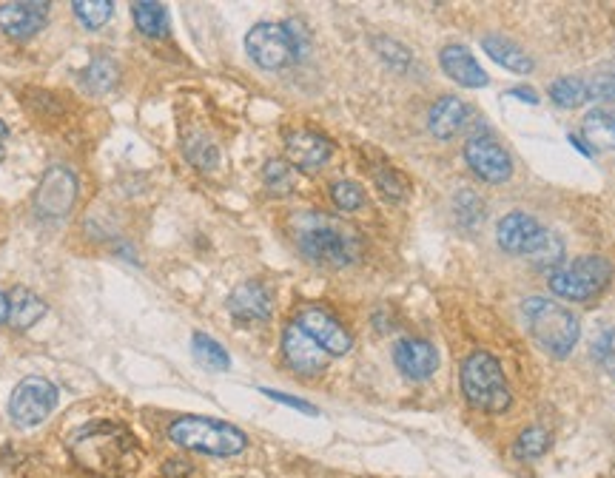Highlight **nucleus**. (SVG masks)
I'll return each mask as SVG.
<instances>
[{"label":"nucleus","mask_w":615,"mask_h":478,"mask_svg":"<svg viewBox=\"0 0 615 478\" xmlns=\"http://www.w3.org/2000/svg\"><path fill=\"white\" fill-rule=\"evenodd\" d=\"M299 254L322 268H345L354 265L362 254V239L345 222L334 220L319 211L297 214L291 222Z\"/></svg>","instance_id":"obj_1"},{"label":"nucleus","mask_w":615,"mask_h":478,"mask_svg":"<svg viewBox=\"0 0 615 478\" xmlns=\"http://www.w3.org/2000/svg\"><path fill=\"white\" fill-rule=\"evenodd\" d=\"M69 450L77 464L94 476H123L137 464L134 436L117 422H94L83 427L72 439Z\"/></svg>","instance_id":"obj_2"},{"label":"nucleus","mask_w":615,"mask_h":478,"mask_svg":"<svg viewBox=\"0 0 615 478\" xmlns=\"http://www.w3.org/2000/svg\"><path fill=\"white\" fill-rule=\"evenodd\" d=\"M168 439L194 453L205 456H237L248 447V436L240 427L203 416H183L168 424Z\"/></svg>","instance_id":"obj_3"},{"label":"nucleus","mask_w":615,"mask_h":478,"mask_svg":"<svg viewBox=\"0 0 615 478\" xmlns=\"http://www.w3.org/2000/svg\"><path fill=\"white\" fill-rule=\"evenodd\" d=\"M524 322L527 331L541 348L553 356H567L578 342V319L559 302H550L544 296H533L524 302Z\"/></svg>","instance_id":"obj_4"},{"label":"nucleus","mask_w":615,"mask_h":478,"mask_svg":"<svg viewBox=\"0 0 615 478\" xmlns=\"http://www.w3.org/2000/svg\"><path fill=\"white\" fill-rule=\"evenodd\" d=\"M462 390H465L467 402L482 413H504L513 399L510 387L504 382L502 365L485 350H476L465 359Z\"/></svg>","instance_id":"obj_5"},{"label":"nucleus","mask_w":615,"mask_h":478,"mask_svg":"<svg viewBox=\"0 0 615 478\" xmlns=\"http://www.w3.org/2000/svg\"><path fill=\"white\" fill-rule=\"evenodd\" d=\"M613 279V265L604 257H581L550 274V291L567 302H587Z\"/></svg>","instance_id":"obj_6"},{"label":"nucleus","mask_w":615,"mask_h":478,"mask_svg":"<svg viewBox=\"0 0 615 478\" xmlns=\"http://www.w3.org/2000/svg\"><path fill=\"white\" fill-rule=\"evenodd\" d=\"M57 405V387L43 379V376H26L18 387L12 390L9 399V416L18 427H35V424L46 422L49 413Z\"/></svg>","instance_id":"obj_7"},{"label":"nucleus","mask_w":615,"mask_h":478,"mask_svg":"<svg viewBox=\"0 0 615 478\" xmlns=\"http://www.w3.org/2000/svg\"><path fill=\"white\" fill-rule=\"evenodd\" d=\"M245 52L260 69L268 72H277L294 60V46L285 23H257L245 35Z\"/></svg>","instance_id":"obj_8"},{"label":"nucleus","mask_w":615,"mask_h":478,"mask_svg":"<svg viewBox=\"0 0 615 478\" xmlns=\"http://www.w3.org/2000/svg\"><path fill=\"white\" fill-rule=\"evenodd\" d=\"M77 200V177L72 168L52 166L43 180H40L38 191H35V211L43 220H63L72 205Z\"/></svg>","instance_id":"obj_9"},{"label":"nucleus","mask_w":615,"mask_h":478,"mask_svg":"<svg viewBox=\"0 0 615 478\" xmlns=\"http://www.w3.org/2000/svg\"><path fill=\"white\" fill-rule=\"evenodd\" d=\"M465 160L470 171L485 180V183H504L513 174V160L504 151L499 140H493L490 134H473L465 146Z\"/></svg>","instance_id":"obj_10"},{"label":"nucleus","mask_w":615,"mask_h":478,"mask_svg":"<svg viewBox=\"0 0 615 478\" xmlns=\"http://www.w3.org/2000/svg\"><path fill=\"white\" fill-rule=\"evenodd\" d=\"M297 325L308 333L328 356H345V353L351 350V345H354V339H351V333L345 331V325L336 319L334 313H328L325 308H319V305L302 308V311L297 313Z\"/></svg>","instance_id":"obj_11"},{"label":"nucleus","mask_w":615,"mask_h":478,"mask_svg":"<svg viewBox=\"0 0 615 478\" xmlns=\"http://www.w3.org/2000/svg\"><path fill=\"white\" fill-rule=\"evenodd\" d=\"M282 353H285V362L291 365V370H297L299 376H319L328 365V353L319 348L297 322L282 331Z\"/></svg>","instance_id":"obj_12"},{"label":"nucleus","mask_w":615,"mask_h":478,"mask_svg":"<svg viewBox=\"0 0 615 478\" xmlns=\"http://www.w3.org/2000/svg\"><path fill=\"white\" fill-rule=\"evenodd\" d=\"M393 362L402 376H408L410 382H425L439 368V353L430 345L428 339H399L393 345Z\"/></svg>","instance_id":"obj_13"},{"label":"nucleus","mask_w":615,"mask_h":478,"mask_svg":"<svg viewBox=\"0 0 615 478\" xmlns=\"http://www.w3.org/2000/svg\"><path fill=\"white\" fill-rule=\"evenodd\" d=\"M285 151H288L291 166L302 168V171H314V168L325 166L331 160L334 146H331V140H325L317 131L299 129L285 137Z\"/></svg>","instance_id":"obj_14"},{"label":"nucleus","mask_w":615,"mask_h":478,"mask_svg":"<svg viewBox=\"0 0 615 478\" xmlns=\"http://www.w3.org/2000/svg\"><path fill=\"white\" fill-rule=\"evenodd\" d=\"M49 3H3L0 6V29L15 40H29L46 26Z\"/></svg>","instance_id":"obj_15"},{"label":"nucleus","mask_w":615,"mask_h":478,"mask_svg":"<svg viewBox=\"0 0 615 478\" xmlns=\"http://www.w3.org/2000/svg\"><path fill=\"white\" fill-rule=\"evenodd\" d=\"M274 308V296L262 282H243L228 296V311L240 322H265Z\"/></svg>","instance_id":"obj_16"},{"label":"nucleus","mask_w":615,"mask_h":478,"mask_svg":"<svg viewBox=\"0 0 615 478\" xmlns=\"http://www.w3.org/2000/svg\"><path fill=\"white\" fill-rule=\"evenodd\" d=\"M539 231L541 225L536 222V217L522 214V211H513V214H507V217L499 222L496 237H499L502 251L513 254V257H522V254L527 257V251H530L533 239L539 237Z\"/></svg>","instance_id":"obj_17"},{"label":"nucleus","mask_w":615,"mask_h":478,"mask_svg":"<svg viewBox=\"0 0 615 478\" xmlns=\"http://www.w3.org/2000/svg\"><path fill=\"white\" fill-rule=\"evenodd\" d=\"M439 63H442V69H445L450 80H456L459 86H467V89H482V86H487L485 69L476 63V57L470 55V49L459 46V43L445 46L442 55H439Z\"/></svg>","instance_id":"obj_18"},{"label":"nucleus","mask_w":615,"mask_h":478,"mask_svg":"<svg viewBox=\"0 0 615 478\" xmlns=\"http://www.w3.org/2000/svg\"><path fill=\"white\" fill-rule=\"evenodd\" d=\"M467 117H470L467 103H462L459 97H442L430 106L428 129L433 137L450 140V137H456L459 131L465 129Z\"/></svg>","instance_id":"obj_19"},{"label":"nucleus","mask_w":615,"mask_h":478,"mask_svg":"<svg viewBox=\"0 0 615 478\" xmlns=\"http://www.w3.org/2000/svg\"><path fill=\"white\" fill-rule=\"evenodd\" d=\"M482 49L487 52V57H493L499 66L510 69V72L516 74L533 72V60H530V55L524 52L522 46H516L513 40H507V37L487 35L485 40H482Z\"/></svg>","instance_id":"obj_20"},{"label":"nucleus","mask_w":615,"mask_h":478,"mask_svg":"<svg viewBox=\"0 0 615 478\" xmlns=\"http://www.w3.org/2000/svg\"><path fill=\"white\" fill-rule=\"evenodd\" d=\"M43 313H46V305H43V299H38L32 291L18 288L15 294L9 296V322H12L18 331L35 328L40 319H43Z\"/></svg>","instance_id":"obj_21"},{"label":"nucleus","mask_w":615,"mask_h":478,"mask_svg":"<svg viewBox=\"0 0 615 478\" xmlns=\"http://www.w3.org/2000/svg\"><path fill=\"white\" fill-rule=\"evenodd\" d=\"M581 134L601 151H615V111L596 109L581 120Z\"/></svg>","instance_id":"obj_22"},{"label":"nucleus","mask_w":615,"mask_h":478,"mask_svg":"<svg viewBox=\"0 0 615 478\" xmlns=\"http://www.w3.org/2000/svg\"><path fill=\"white\" fill-rule=\"evenodd\" d=\"M80 80H83V89H86V92L109 94L114 86H117V80H120V69H117V63H114L112 57L97 55L92 57V63L83 69Z\"/></svg>","instance_id":"obj_23"},{"label":"nucleus","mask_w":615,"mask_h":478,"mask_svg":"<svg viewBox=\"0 0 615 478\" xmlns=\"http://www.w3.org/2000/svg\"><path fill=\"white\" fill-rule=\"evenodd\" d=\"M131 15L137 29L146 37H166L168 35V12L166 6L151 3V0H137L131 3Z\"/></svg>","instance_id":"obj_24"},{"label":"nucleus","mask_w":615,"mask_h":478,"mask_svg":"<svg viewBox=\"0 0 615 478\" xmlns=\"http://www.w3.org/2000/svg\"><path fill=\"white\" fill-rule=\"evenodd\" d=\"M527 259L536 268H559V262L564 259V242L559 239V234L541 228L539 237L533 239V245L527 251Z\"/></svg>","instance_id":"obj_25"},{"label":"nucleus","mask_w":615,"mask_h":478,"mask_svg":"<svg viewBox=\"0 0 615 478\" xmlns=\"http://www.w3.org/2000/svg\"><path fill=\"white\" fill-rule=\"evenodd\" d=\"M191 348H194V359L203 365L205 370H228L231 368V359L220 342H214L211 336L205 333H194L191 336Z\"/></svg>","instance_id":"obj_26"},{"label":"nucleus","mask_w":615,"mask_h":478,"mask_svg":"<svg viewBox=\"0 0 615 478\" xmlns=\"http://www.w3.org/2000/svg\"><path fill=\"white\" fill-rule=\"evenodd\" d=\"M262 180H265L271 194L285 197V194H291L294 185H297V171H294L291 163H285V160H268L265 168H262Z\"/></svg>","instance_id":"obj_27"},{"label":"nucleus","mask_w":615,"mask_h":478,"mask_svg":"<svg viewBox=\"0 0 615 478\" xmlns=\"http://www.w3.org/2000/svg\"><path fill=\"white\" fill-rule=\"evenodd\" d=\"M183 151H186L188 163L194 168H200V171L217 168V160H220L217 146H214L205 134H188L186 143H183Z\"/></svg>","instance_id":"obj_28"},{"label":"nucleus","mask_w":615,"mask_h":478,"mask_svg":"<svg viewBox=\"0 0 615 478\" xmlns=\"http://www.w3.org/2000/svg\"><path fill=\"white\" fill-rule=\"evenodd\" d=\"M550 447V433L544 427H527L519 433V439L513 442V456L519 461H533L547 453Z\"/></svg>","instance_id":"obj_29"},{"label":"nucleus","mask_w":615,"mask_h":478,"mask_svg":"<svg viewBox=\"0 0 615 478\" xmlns=\"http://www.w3.org/2000/svg\"><path fill=\"white\" fill-rule=\"evenodd\" d=\"M550 97L561 109H576L581 103H587V83L578 77H559L550 86Z\"/></svg>","instance_id":"obj_30"},{"label":"nucleus","mask_w":615,"mask_h":478,"mask_svg":"<svg viewBox=\"0 0 615 478\" xmlns=\"http://www.w3.org/2000/svg\"><path fill=\"white\" fill-rule=\"evenodd\" d=\"M77 20L86 26V29H100L112 20L114 6L109 0H75L72 3Z\"/></svg>","instance_id":"obj_31"},{"label":"nucleus","mask_w":615,"mask_h":478,"mask_svg":"<svg viewBox=\"0 0 615 478\" xmlns=\"http://www.w3.org/2000/svg\"><path fill=\"white\" fill-rule=\"evenodd\" d=\"M453 208H456V220L467 225V228H473V225L485 220V203L473 191H459L456 200H453Z\"/></svg>","instance_id":"obj_32"},{"label":"nucleus","mask_w":615,"mask_h":478,"mask_svg":"<svg viewBox=\"0 0 615 478\" xmlns=\"http://www.w3.org/2000/svg\"><path fill=\"white\" fill-rule=\"evenodd\" d=\"M376 185H379V191L388 197V200H393V203H402V200H408V191L410 185L408 180L396 171V168H379L376 174Z\"/></svg>","instance_id":"obj_33"},{"label":"nucleus","mask_w":615,"mask_h":478,"mask_svg":"<svg viewBox=\"0 0 615 478\" xmlns=\"http://www.w3.org/2000/svg\"><path fill=\"white\" fill-rule=\"evenodd\" d=\"M331 200L339 211H356L365 205V191L362 185L351 183V180H339L331 185Z\"/></svg>","instance_id":"obj_34"},{"label":"nucleus","mask_w":615,"mask_h":478,"mask_svg":"<svg viewBox=\"0 0 615 478\" xmlns=\"http://www.w3.org/2000/svg\"><path fill=\"white\" fill-rule=\"evenodd\" d=\"M587 100H596V103H613L615 100V74L601 72L596 74L590 83H587Z\"/></svg>","instance_id":"obj_35"},{"label":"nucleus","mask_w":615,"mask_h":478,"mask_svg":"<svg viewBox=\"0 0 615 478\" xmlns=\"http://www.w3.org/2000/svg\"><path fill=\"white\" fill-rule=\"evenodd\" d=\"M593 356L598 359V365L604 370H610L615 376V328L598 336V342L593 345Z\"/></svg>","instance_id":"obj_36"},{"label":"nucleus","mask_w":615,"mask_h":478,"mask_svg":"<svg viewBox=\"0 0 615 478\" xmlns=\"http://www.w3.org/2000/svg\"><path fill=\"white\" fill-rule=\"evenodd\" d=\"M285 29H288V37H291V46H294V60H302V57L308 55V46H311V37L305 32V26L299 20H288Z\"/></svg>","instance_id":"obj_37"},{"label":"nucleus","mask_w":615,"mask_h":478,"mask_svg":"<svg viewBox=\"0 0 615 478\" xmlns=\"http://www.w3.org/2000/svg\"><path fill=\"white\" fill-rule=\"evenodd\" d=\"M376 49H379V55L385 57L388 63H393V66H408L410 60V52L405 49V46H399L396 40H376Z\"/></svg>","instance_id":"obj_38"},{"label":"nucleus","mask_w":615,"mask_h":478,"mask_svg":"<svg viewBox=\"0 0 615 478\" xmlns=\"http://www.w3.org/2000/svg\"><path fill=\"white\" fill-rule=\"evenodd\" d=\"M262 393H265L268 399L280 402V405L297 407V410H302V413H308V416H317V407L305 405V402H299V399H294V396H288V393H277V390H268V387H262Z\"/></svg>","instance_id":"obj_39"},{"label":"nucleus","mask_w":615,"mask_h":478,"mask_svg":"<svg viewBox=\"0 0 615 478\" xmlns=\"http://www.w3.org/2000/svg\"><path fill=\"white\" fill-rule=\"evenodd\" d=\"M194 473V464L186 459H168L163 464V476L166 478H188Z\"/></svg>","instance_id":"obj_40"},{"label":"nucleus","mask_w":615,"mask_h":478,"mask_svg":"<svg viewBox=\"0 0 615 478\" xmlns=\"http://www.w3.org/2000/svg\"><path fill=\"white\" fill-rule=\"evenodd\" d=\"M510 97H519V100L530 103V106H536V103H539V94L533 92V89H524V86H516V89H510Z\"/></svg>","instance_id":"obj_41"},{"label":"nucleus","mask_w":615,"mask_h":478,"mask_svg":"<svg viewBox=\"0 0 615 478\" xmlns=\"http://www.w3.org/2000/svg\"><path fill=\"white\" fill-rule=\"evenodd\" d=\"M9 322V296L0 294V325Z\"/></svg>","instance_id":"obj_42"},{"label":"nucleus","mask_w":615,"mask_h":478,"mask_svg":"<svg viewBox=\"0 0 615 478\" xmlns=\"http://www.w3.org/2000/svg\"><path fill=\"white\" fill-rule=\"evenodd\" d=\"M6 137H9V129H6V123L0 120V160H3V143H6Z\"/></svg>","instance_id":"obj_43"},{"label":"nucleus","mask_w":615,"mask_h":478,"mask_svg":"<svg viewBox=\"0 0 615 478\" xmlns=\"http://www.w3.org/2000/svg\"><path fill=\"white\" fill-rule=\"evenodd\" d=\"M570 143H573V146H576L578 151H581V154H587V157H590V148L584 146V143H581V140H578L576 134H570Z\"/></svg>","instance_id":"obj_44"}]
</instances>
